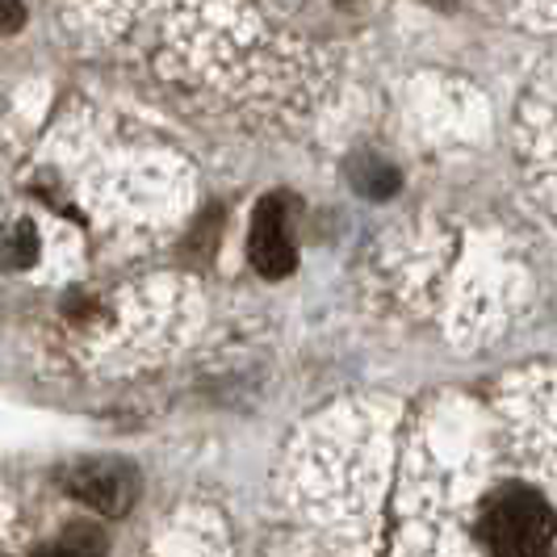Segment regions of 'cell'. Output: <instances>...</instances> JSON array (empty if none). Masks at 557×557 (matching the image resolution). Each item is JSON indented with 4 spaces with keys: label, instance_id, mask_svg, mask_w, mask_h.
I'll return each instance as SVG.
<instances>
[{
    "label": "cell",
    "instance_id": "6da1fadb",
    "mask_svg": "<svg viewBox=\"0 0 557 557\" xmlns=\"http://www.w3.org/2000/svg\"><path fill=\"white\" fill-rule=\"evenodd\" d=\"M482 536L499 557H545L554 541V511L532 491H503L482 516Z\"/></svg>",
    "mask_w": 557,
    "mask_h": 557
},
{
    "label": "cell",
    "instance_id": "8992f818",
    "mask_svg": "<svg viewBox=\"0 0 557 557\" xmlns=\"http://www.w3.org/2000/svg\"><path fill=\"white\" fill-rule=\"evenodd\" d=\"M34 256H38V239H34V231H29V226H17V231L9 235V264H13V269H29V264H34Z\"/></svg>",
    "mask_w": 557,
    "mask_h": 557
},
{
    "label": "cell",
    "instance_id": "ba28073f",
    "mask_svg": "<svg viewBox=\"0 0 557 557\" xmlns=\"http://www.w3.org/2000/svg\"><path fill=\"white\" fill-rule=\"evenodd\" d=\"M34 557H72V549L67 545H47V549H38Z\"/></svg>",
    "mask_w": 557,
    "mask_h": 557
},
{
    "label": "cell",
    "instance_id": "5b68a950",
    "mask_svg": "<svg viewBox=\"0 0 557 557\" xmlns=\"http://www.w3.org/2000/svg\"><path fill=\"white\" fill-rule=\"evenodd\" d=\"M59 545H67L72 557H106V536H101V529H92V524H72V529L63 532Z\"/></svg>",
    "mask_w": 557,
    "mask_h": 557
},
{
    "label": "cell",
    "instance_id": "7a4b0ae2",
    "mask_svg": "<svg viewBox=\"0 0 557 557\" xmlns=\"http://www.w3.org/2000/svg\"><path fill=\"white\" fill-rule=\"evenodd\" d=\"M67 491L81 503H88L92 511H101V516H126V507L135 503L139 482L117 461H84L67 474Z\"/></svg>",
    "mask_w": 557,
    "mask_h": 557
},
{
    "label": "cell",
    "instance_id": "277c9868",
    "mask_svg": "<svg viewBox=\"0 0 557 557\" xmlns=\"http://www.w3.org/2000/svg\"><path fill=\"white\" fill-rule=\"evenodd\" d=\"M352 176H357V189L369 197H386V194H394V185H398L394 168H386L382 160H357Z\"/></svg>",
    "mask_w": 557,
    "mask_h": 557
},
{
    "label": "cell",
    "instance_id": "52a82bcc",
    "mask_svg": "<svg viewBox=\"0 0 557 557\" xmlns=\"http://www.w3.org/2000/svg\"><path fill=\"white\" fill-rule=\"evenodd\" d=\"M17 22H22V9H17V4H4V9H0V34H9Z\"/></svg>",
    "mask_w": 557,
    "mask_h": 557
},
{
    "label": "cell",
    "instance_id": "3957f363",
    "mask_svg": "<svg viewBox=\"0 0 557 557\" xmlns=\"http://www.w3.org/2000/svg\"><path fill=\"white\" fill-rule=\"evenodd\" d=\"M251 264L264 273V277H285L294 269V244H289V231H285V214H281V201H264L256 210V223H251Z\"/></svg>",
    "mask_w": 557,
    "mask_h": 557
}]
</instances>
